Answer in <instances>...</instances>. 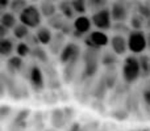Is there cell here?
I'll use <instances>...</instances> for the list:
<instances>
[{
    "label": "cell",
    "mask_w": 150,
    "mask_h": 131,
    "mask_svg": "<svg viewBox=\"0 0 150 131\" xmlns=\"http://www.w3.org/2000/svg\"><path fill=\"white\" fill-rule=\"evenodd\" d=\"M122 80L127 84H133L141 77L140 59L134 55H129L122 62Z\"/></svg>",
    "instance_id": "6da1fadb"
},
{
    "label": "cell",
    "mask_w": 150,
    "mask_h": 131,
    "mask_svg": "<svg viewBox=\"0 0 150 131\" xmlns=\"http://www.w3.org/2000/svg\"><path fill=\"white\" fill-rule=\"evenodd\" d=\"M42 13L40 11V7L34 4H29L25 9H23L18 13V21L24 25H26L29 29H37L41 26L42 22Z\"/></svg>",
    "instance_id": "7a4b0ae2"
},
{
    "label": "cell",
    "mask_w": 150,
    "mask_h": 131,
    "mask_svg": "<svg viewBox=\"0 0 150 131\" xmlns=\"http://www.w3.org/2000/svg\"><path fill=\"white\" fill-rule=\"evenodd\" d=\"M132 3L129 0H115L111 5V15L115 22H125L130 17Z\"/></svg>",
    "instance_id": "3957f363"
},
{
    "label": "cell",
    "mask_w": 150,
    "mask_h": 131,
    "mask_svg": "<svg viewBox=\"0 0 150 131\" xmlns=\"http://www.w3.org/2000/svg\"><path fill=\"white\" fill-rule=\"evenodd\" d=\"M128 47L133 54H141L148 47V38L142 30L133 29L128 34Z\"/></svg>",
    "instance_id": "277c9868"
},
{
    "label": "cell",
    "mask_w": 150,
    "mask_h": 131,
    "mask_svg": "<svg viewBox=\"0 0 150 131\" xmlns=\"http://www.w3.org/2000/svg\"><path fill=\"white\" fill-rule=\"evenodd\" d=\"M91 20H92V25L95 28H98L99 30H109L112 29V15H111V8L105 7L101 8V9L96 11L92 13L91 16Z\"/></svg>",
    "instance_id": "5b68a950"
},
{
    "label": "cell",
    "mask_w": 150,
    "mask_h": 131,
    "mask_svg": "<svg viewBox=\"0 0 150 131\" xmlns=\"http://www.w3.org/2000/svg\"><path fill=\"white\" fill-rule=\"evenodd\" d=\"M109 38L107 36V33L104 30H95L88 33V36L84 38V45L88 49H95L100 50L103 47H105L109 43Z\"/></svg>",
    "instance_id": "8992f818"
},
{
    "label": "cell",
    "mask_w": 150,
    "mask_h": 131,
    "mask_svg": "<svg viewBox=\"0 0 150 131\" xmlns=\"http://www.w3.org/2000/svg\"><path fill=\"white\" fill-rule=\"evenodd\" d=\"M80 55V47L76 43H70L65 45V47L62 49V51L59 53V62L63 66H71L75 64L76 59Z\"/></svg>",
    "instance_id": "52a82bcc"
},
{
    "label": "cell",
    "mask_w": 150,
    "mask_h": 131,
    "mask_svg": "<svg viewBox=\"0 0 150 131\" xmlns=\"http://www.w3.org/2000/svg\"><path fill=\"white\" fill-rule=\"evenodd\" d=\"M28 80L29 84H30V88L34 90L36 93H40L44 90L45 88V77L44 74H42L41 68L38 66L33 64L29 67L28 69Z\"/></svg>",
    "instance_id": "ba28073f"
},
{
    "label": "cell",
    "mask_w": 150,
    "mask_h": 131,
    "mask_svg": "<svg viewBox=\"0 0 150 131\" xmlns=\"http://www.w3.org/2000/svg\"><path fill=\"white\" fill-rule=\"evenodd\" d=\"M73 25H74V30L71 32L70 36L73 38H82L84 34L90 33L91 26H92V20L88 18L87 16L80 15L74 20Z\"/></svg>",
    "instance_id": "9c48e42d"
},
{
    "label": "cell",
    "mask_w": 150,
    "mask_h": 131,
    "mask_svg": "<svg viewBox=\"0 0 150 131\" xmlns=\"http://www.w3.org/2000/svg\"><path fill=\"white\" fill-rule=\"evenodd\" d=\"M109 43H111L112 51H115L117 55H124L127 53V50H129V47H128V38H125L122 34L112 36Z\"/></svg>",
    "instance_id": "30bf717a"
},
{
    "label": "cell",
    "mask_w": 150,
    "mask_h": 131,
    "mask_svg": "<svg viewBox=\"0 0 150 131\" xmlns=\"http://www.w3.org/2000/svg\"><path fill=\"white\" fill-rule=\"evenodd\" d=\"M65 36L66 34L63 33V32H61V30H58V33H55L54 36H53L52 42L49 43L50 51H52L53 54L59 55V53L62 51V49L65 47Z\"/></svg>",
    "instance_id": "8fae6325"
},
{
    "label": "cell",
    "mask_w": 150,
    "mask_h": 131,
    "mask_svg": "<svg viewBox=\"0 0 150 131\" xmlns=\"http://www.w3.org/2000/svg\"><path fill=\"white\" fill-rule=\"evenodd\" d=\"M69 121V117L66 114L65 109H55L52 111V125L55 129H62Z\"/></svg>",
    "instance_id": "7c38bea8"
},
{
    "label": "cell",
    "mask_w": 150,
    "mask_h": 131,
    "mask_svg": "<svg viewBox=\"0 0 150 131\" xmlns=\"http://www.w3.org/2000/svg\"><path fill=\"white\" fill-rule=\"evenodd\" d=\"M40 11H41L42 16L46 18H50L54 16L58 11V7H55L54 1H49V0H42L40 3Z\"/></svg>",
    "instance_id": "4fadbf2b"
},
{
    "label": "cell",
    "mask_w": 150,
    "mask_h": 131,
    "mask_svg": "<svg viewBox=\"0 0 150 131\" xmlns=\"http://www.w3.org/2000/svg\"><path fill=\"white\" fill-rule=\"evenodd\" d=\"M58 11H59V13H62L67 20L74 18L75 11H74V7H73L71 0H61V1L58 3Z\"/></svg>",
    "instance_id": "5bb4252c"
},
{
    "label": "cell",
    "mask_w": 150,
    "mask_h": 131,
    "mask_svg": "<svg viewBox=\"0 0 150 131\" xmlns=\"http://www.w3.org/2000/svg\"><path fill=\"white\" fill-rule=\"evenodd\" d=\"M24 68V62L21 57H11L9 59L7 60V69L11 72V74H18L21 72Z\"/></svg>",
    "instance_id": "9a60e30c"
},
{
    "label": "cell",
    "mask_w": 150,
    "mask_h": 131,
    "mask_svg": "<svg viewBox=\"0 0 150 131\" xmlns=\"http://www.w3.org/2000/svg\"><path fill=\"white\" fill-rule=\"evenodd\" d=\"M36 36L41 45H49L50 42H52L54 34H53L52 30H50L49 28H46V26H40V28H37Z\"/></svg>",
    "instance_id": "2e32d148"
},
{
    "label": "cell",
    "mask_w": 150,
    "mask_h": 131,
    "mask_svg": "<svg viewBox=\"0 0 150 131\" xmlns=\"http://www.w3.org/2000/svg\"><path fill=\"white\" fill-rule=\"evenodd\" d=\"M0 24L4 25L8 29H13L17 25V17H16V13L13 12H3L1 17H0Z\"/></svg>",
    "instance_id": "e0dca14e"
},
{
    "label": "cell",
    "mask_w": 150,
    "mask_h": 131,
    "mask_svg": "<svg viewBox=\"0 0 150 131\" xmlns=\"http://www.w3.org/2000/svg\"><path fill=\"white\" fill-rule=\"evenodd\" d=\"M132 9L133 12L138 13V15L144 16V17L148 20L150 18V3H142V1H134V4L132 5Z\"/></svg>",
    "instance_id": "ac0fdd59"
},
{
    "label": "cell",
    "mask_w": 150,
    "mask_h": 131,
    "mask_svg": "<svg viewBox=\"0 0 150 131\" xmlns=\"http://www.w3.org/2000/svg\"><path fill=\"white\" fill-rule=\"evenodd\" d=\"M66 20H67V18H66L62 13H55L54 16L47 18V24H49V26H52L53 29H55V30H62Z\"/></svg>",
    "instance_id": "d6986e66"
},
{
    "label": "cell",
    "mask_w": 150,
    "mask_h": 131,
    "mask_svg": "<svg viewBox=\"0 0 150 131\" xmlns=\"http://www.w3.org/2000/svg\"><path fill=\"white\" fill-rule=\"evenodd\" d=\"M15 49V43L11 38H3L0 41V54L3 57H11V54L13 53Z\"/></svg>",
    "instance_id": "ffe728a7"
},
{
    "label": "cell",
    "mask_w": 150,
    "mask_h": 131,
    "mask_svg": "<svg viewBox=\"0 0 150 131\" xmlns=\"http://www.w3.org/2000/svg\"><path fill=\"white\" fill-rule=\"evenodd\" d=\"M129 20H130V28H132V29H138V30H141L142 28H145L146 18L144 17V16H141V15H138V13L133 12L132 15H130Z\"/></svg>",
    "instance_id": "44dd1931"
},
{
    "label": "cell",
    "mask_w": 150,
    "mask_h": 131,
    "mask_svg": "<svg viewBox=\"0 0 150 131\" xmlns=\"http://www.w3.org/2000/svg\"><path fill=\"white\" fill-rule=\"evenodd\" d=\"M29 36V28L24 24H17V25L13 28V37L17 39H25Z\"/></svg>",
    "instance_id": "7402d4cb"
},
{
    "label": "cell",
    "mask_w": 150,
    "mask_h": 131,
    "mask_svg": "<svg viewBox=\"0 0 150 131\" xmlns=\"http://www.w3.org/2000/svg\"><path fill=\"white\" fill-rule=\"evenodd\" d=\"M28 1H29V0H11V4H9L11 12H13V13H16V15H18L21 11L25 9V8L29 5Z\"/></svg>",
    "instance_id": "603a6c76"
},
{
    "label": "cell",
    "mask_w": 150,
    "mask_h": 131,
    "mask_svg": "<svg viewBox=\"0 0 150 131\" xmlns=\"http://www.w3.org/2000/svg\"><path fill=\"white\" fill-rule=\"evenodd\" d=\"M138 59H140V66H141V76L150 77V58L148 55H141Z\"/></svg>",
    "instance_id": "cb8c5ba5"
},
{
    "label": "cell",
    "mask_w": 150,
    "mask_h": 131,
    "mask_svg": "<svg viewBox=\"0 0 150 131\" xmlns=\"http://www.w3.org/2000/svg\"><path fill=\"white\" fill-rule=\"evenodd\" d=\"M101 63L105 67H113L117 63V54L115 51H105L101 58Z\"/></svg>",
    "instance_id": "d4e9b609"
},
{
    "label": "cell",
    "mask_w": 150,
    "mask_h": 131,
    "mask_svg": "<svg viewBox=\"0 0 150 131\" xmlns=\"http://www.w3.org/2000/svg\"><path fill=\"white\" fill-rule=\"evenodd\" d=\"M29 114H30V113H29L28 109H24L23 111H20V113L17 114V117L15 118V121H13V126L18 127V129L24 127L26 125V119H28Z\"/></svg>",
    "instance_id": "484cf974"
},
{
    "label": "cell",
    "mask_w": 150,
    "mask_h": 131,
    "mask_svg": "<svg viewBox=\"0 0 150 131\" xmlns=\"http://www.w3.org/2000/svg\"><path fill=\"white\" fill-rule=\"evenodd\" d=\"M30 55H32L33 58H36L37 60L42 62V63H46V62H47V54H46V51H45L42 47H40V45L32 49Z\"/></svg>",
    "instance_id": "4316f807"
},
{
    "label": "cell",
    "mask_w": 150,
    "mask_h": 131,
    "mask_svg": "<svg viewBox=\"0 0 150 131\" xmlns=\"http://www.w3.org/2000/svg\"><path fill=\"white\" fill-rule=\"evenodd\" d=\"M16 53H17L18 57L25 58V57H28V55H30L32 47L29 46L26 42H20V43L16 45Z\"/></svg>",
    "instance_id": "83f0119b"
},
{
    "label": "cell",
    "mask_w": 150,
    "mask_h": 131,
    "mask_svg": "<svg viewBox=\"0 0 150 131\" xmlns=\"http://www.w3.org/2000/svg\"><path fill=\"white\" fill-rule=\"evenodd\" d=\"M71 3H73L75 13H78V15H84V13L87 12V9H88L87 0H71Z\"/></svg>",
    "instance_id": "f1b7e54d"
},
{
    "label": "cell",
    "mask_w": 150,
    "mask_h": 131,
    "mask_svg": "<svg viewBox=\"0 0 150 131\" xmlns=\"http://www.w3.org/2000/svg\"><path fill=\"white\" fill-rule=\"evenodd\" d=\"M87 7L90 11L96 12V11L101 9V8L107 7V0H87Z\"/></svg>",
    "instance_id": "f546056e"
},
{
    "label": "cell",
    "mask_w": 150,
    "mask_h": 131,
    "mask_svg": "<svg viewBox=\"0 0 150 131\" xmlns=\"http://www.w3.org/2000/svg\"><path fill=\"white\" fill-rule=\"evenodd\" d=\"M112 29H113L115 34H129L130 33V29L127 24L124 22H115V25H112Z\"/></svg>",
    "instance_id": "4dcf8cb0"
},
{
    "label": "cell",
    "mask_w": 150,
    "mask_h": 131,
    "mask_svg": "<svg viewBox=\"0 0 150 131\" xmlns=\"http://www.w3.org/2000/svg\"><path fill=\"white\" fill-rule=\"evenodd\" d=\"M142 100H144V104H145V108L148 109V111H150V84L148 85V87L144 88Z\"/></svg>",
    "instance_id": "1f68e13d"
},
{
    "label": "cell",
    "mask_w": 150,
    "mask_h": 131,
    "mask_svg": "<svg viewBox=\"0 0 150 131\" xmlns=\"http://www.w3.org/2000/svg\"><path fill=\"white\" fill-rule=\"evenodd\" d=\"M25 42L32 47V49H33V47H36V46H38V45H41L36 34H29V36L25 38Z\"/></svg>",
    "instance_id": "d6a6232c"
},
{
    "label": "cell",
    "mask_w": 150,
    "mask_h": 131,
    "mask_svg": "<svg viewBox=\"0 0 150 131\" xmlns=\"http://www.w3.org/2000/svg\"><path fill=\"white\" fill-rule=\"evenodd\" d=\"M12 113V109L9 108V106H5V105H3L1 106V109H0V116H1V118L4 119L5 117L8 116V114H11Z\"/></svg>",
    "instance_id": "836d02e7"
},
{
    "label": "cell",
    "mask_w": 150,
    "mask_h": 131,
    "mask_svg": "<svg viewBox=\"0 0 150 131\" xmlns=\"http://www.w3.org/2000/svg\"><path fill=\"white\" fill-rule=\"evenodd\" d=\"M9 4H11V0H0V9L5 11L7 8H9Z\"/></svg>",
    "instance_id": "e575fe53"
},
{
    "label": "cell",
    "mask_w": 150,
    "mask_h": 131,
    "mask_svg": "<svg viewBox=\"0 0 150 131\" xmlns=\"http://www.w3.org/2000/svg\"><path fill=\"white\" fill-rule=\"evenodd\" d=\"M69 131H83V129H82V126H80V123H78V122H74V123L70 126Z\"/></svg>",
    "instance_id": "d590c367"
},
{
    "label": "cell",
    "mask_w": 150,
    "mask_h": 131,
    "mask_svg": "<svg viewBox=\"0 0 150 131\" xmlns=\"http://www.w3.org/2000/svg\"><path fill=\"white\" fill-rule=\"evenodd\" d=\"M8 30H9V29L8 28H5L4 25H1V24H0V38H5V36H7V33H8Z\"/></svg>",
    "instance_id": "8d00e7d4"
},
{
    "label": "cell",
    "mask_w": 150,
    "mask_h": 131,
    "mask_svg": "<svg viewBox=\"0 0 150 131\" xmlns=\"http://www.w3.org/2000/svg\"><path fill=\"white\" fill-rule=\"evenodd\" d=\"M145 28L150 30V18H148V20H146V22H145Z\"/></svg>",
    "instance_id": "74e56055"
},
{
    "label": "cell",
    "mask_w": 150,
    "mask_h": 131,
    "mask_svg": "<svg viewBox=\"0 0 150 131\" xmlns=\"http://www.w3.org/2000/svg\"><path fill=\"white\" fill-rule=\"evenodd\" d=\"M148 46H149V49H150V33H149V36H148Z\"/></svg>",
    "instance_id": "f35d334b"
},
{
    "label": "cell",
    "mask_w": 150,
    "mask_h": 131,
    "mask_svg": "<svg viewBox=\"0 0 150 131\" xmlns=\"http://www.w3.org/2000/svg\"><path fill=\"white\" fill-rule=\"evenodd\" d=\"M133 131H150L149 129H141V130H133Z\"/></svg>",
    "instance_id": "ab89813d"
},
{
    "label": "cell",
    "mask_w": 150,
    "mask_h": 131,
    "mask_svg": "<svg viewBox=\"0 0 150 131\" xmlns=\"http://www.w3.org/2000/svg\"><path fill=\"white\" fill-rule=\"evenodd\" d=\"M29 1H32V3H36V1H40V0H29Z\"/></svg>",
    "instance_id": "60d3db41"
},
{
    "label": "cell",
    "mask_w": 150,
    "mask_h": 131,
    "mask_svg": "<svg viewBox=\"0 0 150 131\" xmlns=\"http://www.w3.org/2000/svg\"><path fill=\"white\" fill-rule=\"evenodd\" d=\"M49 1H55V0H49Z\"/></svg>",
    "instance_id": "b9f144b4"
},
{
    "label": "cell",
    "mask_w": 150,
    "mask_h": 131,
    "mask_svg": "<svg viewBox=\"0 0 150 131\" xmlns=\"http://www.w3.org/2000/svg\"><path fill=\"white\" fill-rule=\"evenodd\" d=\"M148 1H149V3H150V0H148Z\"/></svg>",
    "instance_id": "7bdbcfd3"
}]
</instances>
